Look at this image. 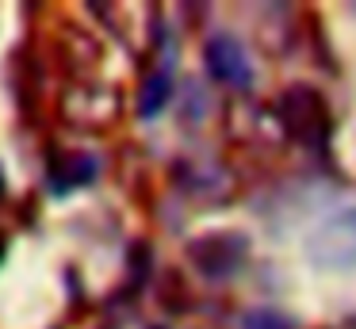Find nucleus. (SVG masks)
<instances>
[{
	"mask_svg": "<svg viewBox=\"0 0 356 329\" xmlns=\"http://www.w3.org/2000/svg\"><path fill=\"white\" fill-rule=\"evenodd\" d=\"M310 264L325 268V272H348L356 268V203H345V207H333L330 214L310 226L307 241Z\"/></svg>",
	"mask_w": 356,
	"mask_h": 329,
	"instance_id": "f257e3e1",
	"label": "nucleus"
},
{
	"mask_svg": "<svg viewBox=\"0 0 356 329\" xmlns=\"http://www.w3.org/2000/svg\"><path fill=\"white\" fill-rule=\"evenodd\" d=\"M203 61H207L211 77L222 84H230V88L245 92L253 88V58H249V50L238 42V38L230 35H215L207 38V46H203Z\"/></svg>",
	"mask_w": 356,
	"mask_h": 329,
	"instance_id": "f03ea898",
	"label": "nucleus"
},
{
	"mask_svg": "<svg viewBox=\"0 0 356 329\" xmlns=\"http://www.w3.org/2000/svg\"><path fill=\"white\" fill-rule=\"evenodd\" d=\"M280 111H284L287 130L299 142H322L330 134V115H325V104L314 88H302V84L291 88L284 96V104H280Z\"/></svg>",
	"mask_w": 356,
	"mask_h": 329,
	"instance_id": "7ed1b4c3",
	"label": "nucleus"
},
{
	"mask_svg": "<svg viewBox=\"0 0 356 329\" xmlns=\"http://www.w3.org/2000/svg\"><path fill=\"white\" fill-rule=\"evenodd\" d=\"M192 260L200 264L203 275L211 280H226L245 264V237L241 234H211L192 245Z\"/></svg>",
	"mask_w": 356,
	"mask_h": 329,
	"instance_id": "20e7f679",
	"label": "nucleus"
},
{
	"mask_svg": "<svg viewBox=\"0 0 356 329\" xmlns=\"http://www.w3.org/2000/svg\"><path fill=\"white\" fill-rule=\"evenodd\" d=\"M50 188H54V195H70V191L85 188V184L96 180V161L88 157V153H62V157L50 165L47 172Z\"/></svg>",
	"mask_w": 356,
	"mask_h": 329,
	"instance_id": "39448f33",
	"label": "nucleus"
},
{
	"mask_svg": "<svg viewBox=\"0 0 356 329\" xmlns=\"http://www.w3.org/2000/svg\"><path fill=\"white\" fill-rule=\"evenodd\" d=\"M172 99V61H161L154 73L142 81L138 92V115L142 119H157L165 111V104Z\"/></svg>",
	"mask_w": 356,
	"mask_h": 329,
	"instance_id": "423d86ee",
	"label": "nucleus"
},
{
	"mask_svg": "<svg viewBox=\"0 0 356 329\" xmlns=\"http://www.w3.org/2000/svg\"><path fill=\"white\" fill-rule=\"evenodd\" d=\"M245 329H295L291 318H284L280 310H257L245 318Z\"/></svg>",
	"mask_w": 356,
	"mask_h": 329,
	"instance_id": "0eeeda50",
	"label": "nucleus"
},
{
	"mask_svg": "<svg viewBox=\"0 0 356 329\" xmlns=\"http://www.w3.org/2000/svg\"><path fill=\"white\" fill-rule=\"evenodd\" d=\"M4 252H8V241H4V237H0V264H4Z\"/></svg>",
	"mask_w": 356,
	"mask_h": 329,
	"instance_id": "6e6552de",
	"label": "nucleus"
},
{
	"mask_svg": "<svg viewBox=\"0 0 356 329\" xmlns=\"http://www.w3.org/2000/svg\"><path fill=\"white\" fill-rule=\"evenodd\" d=\"M0 195H4V176H0Z\"/></svg>",
	"mask_w": 356,
	"mask_h": 329,
	"instance_id": "1a4fd4ad",
	"label": "nucleus"
}]
</instances>
